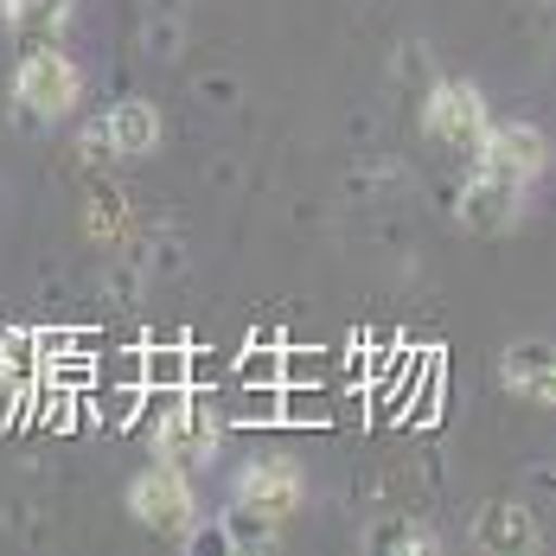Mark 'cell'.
Segmentation results:
<instances>
[{"label":"cell","mask_w":556,"mask_h":556,"mask_svg":"<svg viewBox=\"0 0 556 556\" xmlns=\"http://www.w3.org/2000/svg\"><path fill=\"white\" fill-rule=\"evenodd\" d=\"M148 46H154V58H173V52H179V20H173V13H161V20L148 26Z\"/></svg>","instance_id":"19"},{"label":"cell","mask_w":556,"mask_h":556,"mask_svg":"<svg viewBox=\"0 0 556 556\" xmlns=\"http://www.w3.org/2000/svg\"><path fill=\"white\" fill-rule=\"evenodd\" d=\"M71 20V0H7V13H0V26H13L20 39H58V26Z\"/></svg>","instance_id":"14"},{"label":"cell","mask_w":556,"mask_h":556,"mask_svg":"<svg viewBox=\"0 0 556 556\" xmlns=\"http://www.w3.org/2000/svg\"><path fill=\"white\" fill-rule=\"evenodd\" d=\"M0 13H7V0H0Z\"/></svg>","instance_id":"21"},{"label":"cell","mask_w":556,"mask_h":556,"mask_svg":"<svg viewBox=\"0 0 556 556\" xmlns=\"http://www.w3.org/2000/svg\"><path fill=\"white\" fill-rule=\"evenodd\" d=\"M518 218H525V186H511V179L473 173V179L454 192V224H467V230H480V237H505Z\"/></svg>","instance_id":"6"},{"label":"cell","mask_w":556,"mask_h":556,"mask_svg":"<svg viewBox=\"0 0 556 556\" xmlns=\"http://www.w3.org/2000/svg\"><path fill=\"white\" fill-rule=\"evenodd\" d=\"M230 422H243V429H276L281 422V390L237 384V409H230Z\"/></svg>","instance_id":"16"},{"label":"cell","mask_w":556,"mask_h":556,"mask_svg":"<svg viewBox=\"0 0 556 556\" xmlns=\"http://www.w3.org/2000/svg\"><path fill=\"white\" fill-rule=\"evenodd\" d=\"M97 135H103V148H110V154L141 161V154H154V148H161V110H154V103H141V97H128V103H115V110L97 122Z\"/></svg>","instance_id":"10"},{"label":"cell","mask_w":556,"mask_h":556,"mask_svg":"<svg viewBox=\"0 0 556 556\" xmlns=\"http://www.w3.org/2000/svg\"><path fill=\"white\" fill-rule=\"evenodd\" d=\"M39 365H46V352H39V333L33 327H7L0 333V384L33 390L39 384Z\"/></svg>","instance_id":"13"},{"label":"cell","mask_w":556,"mask_h":556,"mask_svg":"<svg viewBox=\"0 0 556 556\" xmlns=\"http://www.w3.org/2000/svg\"><path fill=\"white\" fill-rule=\"evenodd\" d=\"M301 467H288V460H250L243 473H237V505H256V511H269V518H288V511H301Z\"/></svg>","instance_id":"9"},{"label":"cell","mask_w":556,"mask_h":556,"mask_svg":"<svg viewBox=\"0 0 556 556\" xmlns=\"http://www.w3.org/2000/svg\"><path fill=\"white\" fill-rule=\"evenodd\" d=\"M218 531H224L230 551H269V544H276V518L256 511V505H224Z\"/></svg>","instance_id":"15"},{"label":"cell","mask_w":556,"mask_h":556,"mask_svg":"<svg viewBox=\"0 0 556 556\" xmlns=\"http://www.w3.org/2000/svg\"><path fill=\"white\" fill-rule=\"evenodd\" d=\"M128 518L148 525V531H161V538H179V531L199 518V493H192L186 467H179V460L141 467V473L128 480Z\"/></svg>","instance_id":"3"},{"label":"cell","mask_w":556,"mask_h":556,"mask_svg":"<svg viewBox=\"0 0 556 556\" xmlns=\"http://www.w3.org/2000/svg\"><path fill=\"white\" fill-rule=\"evenodd\" d=\"M77 97H84V71L58 52L52 39H39L33 52L13 64V115H20L26 128L64 122V115L77 110Z\"/></svg>","instance_id":"1"},{"label":"cell","mask_w":556,"mask_h":556,"mask_svg":"<svg viewBox=\"0 0 556 556\" xmlns=\"http://www.w3.org/2000/svg\"><path fill=\"white\" fill-rule=\"evenodd\" d=\"M365 551L371 556H435L442 538H435L422 518H378V525L365 531Z\"/></svg>","instance_id":"12"},{"label":"cell","mask_w":556,"mask_h":556,"mask_svg":"<svg viewBox=\"0 0 556 556\" xmlns=\"http://www.w3.org/2000/svg\"><path fill=\"white\" fill-rule=\"evenodd\" d=\"M473 161H480V173H493V179L531 186L538 173L551 167V141H544V128H531V122H486Z\"/></svg>","instance_id":"5"},{"label":"cell","mask_w":556,"mask_h":556,"mask_svg":"<svg viewBox=\"0 0 556 556\" xmlns=\"http://www.w3.org/2000/svg\"><path fill=\"white\" fill-rule=\"evenodd\" d=\"M544 544V531H538V511L525 500H493L473 511V551L486 556H531Z\"/></svg>","instance_id":"7"},{"label":"cell","mask_w":556,"mask_h":556,"mask_svg":"<svg viewBox=\"0 0 556 556\" xmlns=\"http://www.w3.org/2000/svg\"><path fill=\"white\" fill-rule=\"evenodd\" d=\"M237 384L281 390V345H243V358H237Z\"/></svg>","instance_id":"18"},{"label":"cell","mask_w":556,"mask_h":556,"mask_svg":"<svg viewBox=\"0 0 556 556\" xmlns=\"http://www.w3.org/2000/svg\"><path fill=\"white\" fill-rule=\"evenodd\" d=\"M218 447H224V416L212 409V396L173 390L167 409L154 416V454L179 460V467H212Z\"/></svg>","instance_id":"2"},{"label":"cell","mask_w":556,"mask_h":556,"mask_svg":"<svg viewBox=\"0 0 556 556\" xmlns=\"http://www.w3.org/2000/svg\"><path fill=\"white\" fill-rule=\"evenodd\" d=\"M327 378V352H307V345H281V390H320Z\"/></svg>","instance_id":"17"},{"label":"cell","mask_w":556,"mask_h":556,"mask_svg":"<svg viewBox=\"0 0 556 556\" xmlns=\"http://www.w3.org/2000/svg\"><path fill=\"white\" fill-rule=\"evenodd\" d=\"M135 384L154 390V396H173V390H192L199 384V358L179 345V339H161L135 358Z\"/></svg>","instance_id":"11"},{"label":"cell","mask_w":556,"mask_h":556,"mask_svg":"<svg viewBox=\"0 0 556 556\" xmlns=\"http://www.w3.org/2000/svg\"><path fill=\"white\" fill-rule=\"evenodd\" d=\"M500 384L511 390V396H525L531 409H551L556 403V345L551 339H518V345H505Z\"/></svg>","instance_id":"8"},{"label":"cell","mask_w":556,"mask_h":556,"mask_svg":"<svg viewBox=\"0 0 556 556\" xmlns=\"http://www.w3.org/2000/svg\"><path fill=\"white\" fill-rule=\"evenodd\" d=\"M486 97H480V84H467V77H435L429 84V97H422V135L429 141H442L454 154H473L480 148V135H486Z\"/></svg>","instance_id":"4"},{"label":"cell","mask_w":556,"mask_h":556,"mask_svg":"<svg viewBox=\"0 0 556 556\" xmlns=\"http://www.w3.org/2000/svg\"><path fill=\"white\" fill-rule=\"evenodd\" d=\"M154 13H179V0H154Z\"/></svg>","instance_id":"20"}]
</instances>
